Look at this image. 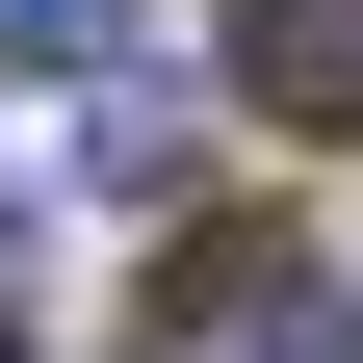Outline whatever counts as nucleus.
<instances>
[{
  "mask_svg": "<svg viewBox=\"0 0 363 363\" xmlns=\"http://www.w3.org/2000/svg\"><path fill=\"white\" fill-rule=\"evenodd\" d=\"M337 337H363V286L311 234H182L156 259V363H337Z\"/></svg>",
  "mask_w": 363,
  "mask_h": 363,
  "instance_id": "obj_1",
  "label": "nucleus"
},
{
  "mask_svg": "<svg viewBox=\"0 0 363 363\" xmlns=\"http://www.w3.org/2000/svg\"><path fill=\"white\" fill-rule=\"evenodd\" d=\"M234 104L259 130H363V0H234Z\"/></svg>",
  "mask_w": 363,
  "mask_h": 363,
  "instance_id": "obj_2",
  "label": "nucleus"
},
{
  "mask_svg": "<svg viewBox=\"0 0 363 363\" xmlns=\"http://www.w3.org/2000/svg\"><path fill=\"white\" fill-rule=\"evenodd\" d=\"M0 52H26V78H78V52H130V0H0Z\"/></svg>",
  "mask_w": 363,
  "mask_h": 363,
  "instance_id": "obj_3",
  "label": "nucleus"
},
{
  "mask_svg": "<svg viewBox=\"0 0 363 363\" xmlns=\"http://www.w3.org/2000/svg\"><path fill=\"white\" fill-rule=\"evenodd\" d=\"M0 363H26V337H0Z\"/></svg>",
  "mask_w": 363,
  "mask_h": 363,
  "instance_id": "obj_4",
  "label": "nucleus"
}]
</instances>
